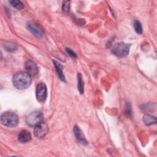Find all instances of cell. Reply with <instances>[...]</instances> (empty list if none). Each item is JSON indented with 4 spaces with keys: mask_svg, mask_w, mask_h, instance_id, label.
<instances>
[{
    "mask_svg": "<svg viewBox=\"0 0 157 157\" xmlns=\"http://www.w3.org/2000/svg\"><path fill=\"white\" fill-rule=\"evenodd\" d=\"M36 96L37 100L39 102H43L45 101L47 96V89L44 83H39L36 86Z\"/></svg>",
    "mask_w": 157,
    "mask_h": 157,
    "instance_id": "5",
    "label": "cell"
},
{
    "mask_svg": "<svg viewBox=\"0 0 157 157\" xmlns=\"http://www.w3.org/2000/svg\"><path fill=\"white\" fill-rule=\"evenodd\" d=\"M31 135L30 132L26 130L21 131L18 134V140L21 143H26L31 140Z\"/></svg>",
    "mask_w": 157,
    "mask_h": 157,
    "instance_id": "10",
    "label": "cell"
},
{
    "mask_svg": "<svg viewBox=\"0 0 157 157\" xmlns=\"http://www.w3.org/2000/svg\"><path fill=\"white\" fill-rule=\"evenodd\" d=\"M2 124L8 127H14L18 123V116L12 112H5L1 116Z\"/></svg>",
    "mask_w": 157,
    "mask_h": 157,
    "instance_id": "2",
    "label": "cell"
},
{
    "mask_svg": "<svg viewBox=\"0 0 157 157\" xmlns=\"http://www.w3.org/2000/svg\"><path fill=\"white\" fill-rule=\"evenodd\" d=\"M48 132V128L46 124L44 123H40L36 127H34V134L37 138H43Z\"/></svg>",
    "mask_w": 157,
    "mask_h": 157,
    "instance_id": "6",
    "label": "cell"
},
{
    "mask_svg": "<svg viewBox=\"0 0 157 157\" xmlns=\"http://www.w3.org/2000/svg\"><path fill=\"white\" fill-rule=\"evenodd\" d=\"M9 2L12 4V6L13 7H14L15 8L18 9V10H21L22 9H23L24 6L23 4L18 0H12V1H10Z\"/></svg>",
    "mask_w": 157,
    "mask_h": 157,
    "instance_id": "14",
    "label": "cell"
},
{
    "mask_svg": "<svg viewBox=\"0 0 157 157\" xmlns=\"http://www.w3.org/2000/svg\"><path fill=\"white\" fill-rule=\"evenodd\" d=\"M78 78V90L81 94H83L84 92V82L82 79V75L80 73H78L77 75Z\"/></svg>",
    "mask_w": 157,
    "mask_h": 157,
    "instance_id": "13",
    "label": "cell"
},
{
    "mask_svg": "<svg viewBox=\"0 0 157 157\" xmlns=\"http://www.w3.org/2000/svg\"><path fill=\"white\" fill-rule=\"evenodd\" d=\"M53 63H54V66L55 67L56 72L58 75V77L62 81H65V77H64V74L63 72V66L58 62H57L55 60L53 61Z\"/></svg>",
    "mask_w": 157,
    "mask_h": 157,
    "instance_id": "11",
    "label": "cell"
},
{
    "mask_svg": "<svg viewBox=\"0 0 157 157\" xmlns=\"http://www.w3.org/2000/svg\"><path fill=\"white\" fill-rule=\"evenodd\" d=\"M129 44L124 42H120L116 44L113 47L112 49V52L113 54H114L118 57H124L128 54L129 52Z\"/></svg>",
    "mask_w": 157,
    "mask_h": 157,
    "instance_id": "3",
    "label": "cell"
},
{
    "mask_svg": "<svg viewBox=\"0 0 157 157\" xmlns=\"http://www.w3.org/2000/svg\"><path fill=\"white\" fill-rule=\"evenodd\" d=\"M133 25H134V28L136 32L139 34H141L142 33V27L140 21L137 20H134Z\"/></svg>",
    "mask_w": 157,
    "mask_h": 157,
    "instance_id": "15",
    "label": "cell"
},
{
    "mask_svg": "<svg viewBox=\"0 0 157 157\" xmlns=\"http://www.w3.org/2000/svg\"><path fill=\"white\" fill-rule=\"evenodd\" d=\"M13 84L18 90L27 88L31 83V76L26 72H18L13 77Z\"/></svg>",
    "mask_w": 157,
    "mask_h": 157,
    "instance_id": "1",
    "label": "cell"
},
{
    "mask_svg": "<svg viewBox=\"0 0 157 157\" xmlns=\"http://www.w3.org/2000/svg\"><path fill=\"white\" fill-rule=\"evenodd\" d=\"M143 121L147 126H150L156 123V118L150 115H145L143 117Z\"/></svg>",
    "mask_w": 157,
    "mask_h": 157,
    "instance_id": "12",
    "label": "cell"
},
{
    "mask_svg": "<svg viewBox=\"0 0 157 157\" xmlns=\"http://www.w3.org/2000/svg\"><path fill=\"white\" fill-rule=\"evenodd\" d=\"M25 67L26 72L31 76L36 75L38 73L37 65L34 61L32 60H28L25 63Z\"/></svg>",
    "mask_w": 157,
    "mask_h": 157,
    "instance_id": "8",
    "label": "cell"
},
{
    "mask_svg": "<svg viewBox=\"0 0 157 157\" xmlns=\"http://www.w3.org/2000/svg\"><path fill=\"white\" fill-rule=\"evenodd\" d=\"M27 28L28 30L33 34L34 36L37 37H42L44 36L43 29L34 22H28L27 24Z\"/></svg>",
    "mask_w": 157,
    "mask_h": 157,
    "instance_id": "7",
    "label": "cell"
},
{
    "mask_svg": "<svg viewBox=\"0 0 157 157\" xmlns=\"http://www.w3.org/2000/svg\"><path fill=\"white\" fill-rule=\"evenodd\" d=\"M69 1H65L63 3V10L65 13H67L69 9Z\"/></svg>",
    "mask_w": 157,
    "mask_h": 157,
    "instance_id": "17",
    "label": "cell"
},
{
    "mask_svg": "<svg viewBox=\"0 0 157 157\" xmlns=\"http://www.w3.org/2000/svg\"><path fill=\"white\" fill-rule=\"evenodd\" d=\"M73 132L74 134L76 137V139H77V140L82 144V145H86L88 144V142L86 140V139H85V136H83L82 131L80 130V129L79 128V127H78L77 126H75L73 128Z\"/></svg>",
    "mask_w": 157,
    "mask_h": 157,
    "instance_id": "9",
    "label": "cell"
},
{
    "mask_svg": "<svg viewBox=\"0 0 157 157\" xmlns=\"http://www.w3.org/2000/svg\"><path fill=\"white\" fill-rule=\"evenodd\" d=\"M26 124L31 127H36L42 121V114L39 111H34L26 117Z\"/></svg>",
    "mask_w": 157,
    "mask_h": 157,
    "instance_id": "4",
    "label": "cell"
},
{
    "mask_svg": "<svg viewBox=\"0 0 157 157\" xmlns=\"http://www.w3.org/2000/svg\"><path fill=\"white\" fill-rule=\"evenodd\" d=\"M4 48L7 51L12 52V51H14L15 50H16L17 47H16V45L14 44L13 43L9 42V43H6V44H4Z\"/></svg>",
    "mask_w": 157,
    "mask_h": 157,
    "instance_id": "16",
    "label": "cell"
},
{
    "mask_svg": "<svg viewBox=\"0 0 157 157\" xmlns=\"http://www.w3.org/2000/svg\"><path fill=\"white\" fill-rule=\"evenodd\" d=\"M66 50V52H67V53H68L70 56H71L73 57V58H76V57H77L76 53H75L74 51H72L71 48H67Z\"/></svg>",
    "mask_w": 157,
    "mask_h": 157,
    "instance_id": "18",
    "label": "cell"
}]
</instances>
